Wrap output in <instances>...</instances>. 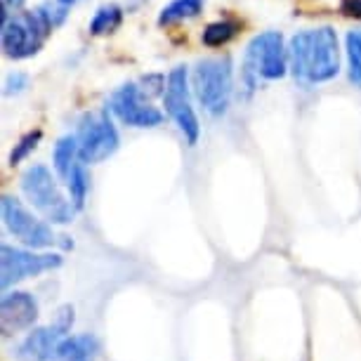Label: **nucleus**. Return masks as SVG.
I'll use <instances>...</instances> for the list:
<instances>
[{"label": "nucleus", "mask_w": 361, "mask_h": 361, "mask_svg": "<svg viewBox=\"0 0 361 361\" xmlns=\"http://www.w3.org/2000/svg\"><path fill=\"white\" fill-rule=\"evenodd\" d=\"M290 69L298 80L305 83H326L340 71L338 33L331 26L300 31L288 45Z\"/></svg>", "instance_id": "nucleus-1"}, {"label": "nucleus", "mask_w": 361, "mask_h": 361, "mask_svg": "<svg viewBox=\"0 0 361 361\" xmlns=\"http://www.w3.org/2000/svg\"><path fill=\"white\" fill-rule=\"evenodd\" d=\"M22 192L26 201L38 210L50 224H69L73 222L76 208L71 199H66L57 185V177L43 163H33L22 175Z\"/></svg>", "instance_id": "nucleus-2"}, {"label": "nucleus", "mask_w": 361, "mask_h": 361, "mask_svg": "<svg viewBox=\"0 0 361 361\" xmlns=\"http://www.w3.org/2000/svg\"><path fill=\"white\" fill-rule=\"evenodd\" d=\"M54 31L50 12L36 8L31 12H15V17L3 24V52L10 59H29L40 52L47 36Z\"/></svg>", "instance_id": "nucleus-3"}, {"label": "nucleus", "mask_w": 361, "mask_h": 361, "mask_svg": "<svg viewBox=\"0 0 361 361\" xmlns=\"http://www.w3.org/2000/svg\"><path fill=\"white\" fill-rule=\"evenodd\" d=\"M288 71V50L279 31H264L250 40L243 59V80L253 90L257 80H279Z\"/></svg>", "instance_id": "nucleus-4"}, {"label": "nucleus", "mask_w": 361, "mask_h": 361, "mask_svg": "<svg viewBox=\"0 0 361 361\" xmlns=\"http://www.w3.org/2000/svg\"><path fill=\"white\" fill-rule=\"evenodd\" d=\"M192 85L196 99L208 114L222 116L227 114L231 92H234V80H231V59L215 57L201 59L192 71Z\"/></svg>", "instance_id": "nucleus-5"}, {"label": "nucleus", "mask_w": 361, "mask_h": 361, "mask_svg": "<svg viewBox=\"0 0 361 361\" xmlns=\"http://www.w3.org/2000/svg\"><path fill=\"white\" fill-rule=\"evenodd\" d=\"M0 210H3V224L12 236L29 250H45L57 243L52 227L45 220H40L24 206L17 196L5 194L0 201Z\"/></svg>", "instance_id": "nucleus-6"}, {"label": "nucleus", "mask_w": 361, "mask_h": 361, "mask_svg": "<svg viewBox=\"0 0 361 361\" xmlns=\"http://www.w3.org/2000/svg\"><path fill=\"white\" fill-rule=\"evenodd\" d=\"M73 329V307L64 305L57 310L54 322L26 333V338L15 350L17 361H52L57 359L59 345L71 336Z\"/></svg>", "instance_id": "nucleus-7"}, {"label": "nucleus", "mask_w": 361, "mask_h": 361, "mask_svg": "<svg viewBox=\"0 0 361 361\" xmlns=\"http://www.w3.org/2000/svg\"><path fill=\"white\" fill-rule=\"evenodd\" d=\"M78 149H80V163L94 166V163L106 161L109 156L118 152L121 137L116 130L109 109L97 114H85L78 126Z\"/></svg>", "instance_id": "nucleus-8"}, {"label": "nucleus", "mask_w": 361, "mask_h": 361, "mask_svg": "<svg viewBox=\"0 0 361 361\" xmlns=\"http://www.w3.org/2000/svg\"><path fill=\"white\" fill-rule=\"evenodd\" d=\"M163 106H166V114L177 126V130L185 135V140L194 147L201 137V123L192 106V97H189V76L185 66H175L168 73L166 92H163Z\"/></svg>", "instance_id": "nucleus-9"}, {"label": "nucleus", "mask_w": 361, "mask_h": 361, "mask_svg": "<svg viewBox=\"0 0 361 361\" xmlns=\"http://www.w3.org/2000/svg\"><path fill=\"white\" fill-rule=\"evenodd\" d=\"M64 257L59 253H36L29 248H17L5 243L0 248V283L8 290L12 286L26 281L31 276H40L45 271L62 267Z\"/></svg>", "instance_id": "nucleus-10"}, {"label": "nucleus", "mask_w": 361, "mask_h": 361, "mask_svg": "<svg viewBox=\"0 0 361 361\" xmlns=\"http://www.w3.org/2000/svg\"><path fill=\"white\" fill-rule=\"evenodd\" d=\"M109 111L130 128H156L163 123V111L152 104L140 83H126L109 97Z\"/></svg>", "instance_id": "nucleus-11"}, {"label": "nucleus", "mask_w": 361, "mask_h": 361, "mask_svg": "<svg viewBox=\"0 0 361 361\" xmlns=\"http://www.w3.org/2000/svg\"><path fill=\"white\" fill-rule=\"evenodd\" d=\"M38 300L26 290H10L0 302V326L3 336H17V333H31L38 322Z\"/></svg>", "instance_id": "nucleus-12"}, {"label": "nucleus", "mask_w": 361, "mask_h": 361, "mask_svg": "<svg viewBox=\"0 0 361 361\" xmlns=\"http://www.w3.org/2000/svg\"><path fill=\"white\" fill-rule=\"evenodd\" d=\"M76 163H80V149H78V137L76 135H64V137L57 140L52 152V166H54V175L62 182L69 180L71 170L76 168Z\"/></svg>", "instance_id": "nucleus-13"}, {"label": "nucleus", "mask_w": 361, "mask_h": 361, "mask_svg": "<svg viewBox=\"0 0 361 361\" xmlns=\"http://www.w3.org/2000/svg\"><path fill=\"white\" fill-rule=\"evenodd\" d=\"M99 352V340L83 333V336H69L59 345L57 361H92Z\"/></svg>", "instance_id": "nucleus-14"}, {"label": "nucleus", "mask_w": 361, "mask_h": 361, "mask_svg": "<svg viewBox=\"0 0 361 361\" xmlns=\"http://www.w3.org/2000/svg\"><path fill=\"white\" fill-rule=\"evenodd\" d=\"M121 24H123V10L116 3H109V5H102V8L94 12L87 29H90L92 36H109V33L118 31Z\"/></svg>", "instance_id": "nucleus-15"}, {"label": "nucleus", "mask_w": 361, "mask_h": 361, "mask_svg": "<svg viewBox=\"0 0 361 361\" xmlns=\"http://www.w3.org/2000/svg\"><path fill=\"white\" fill-rule=\"evenodd\" d=\"M203 3H206V0H173V3L166 5V8L161 10L159 24L161 26H170V24L182 22V19L199 17L203 12Z\"/></svg>", "instance_id": "nucleus-16"}, {"label": "nucleus", "mask_w": 361, "mask_h": 361, "mask_svg": "<svg viewBox=\"0 0 361 361\" xmlns=\"http://www.w3.org/2000/svg\"><path fill=\"white\" fill-rule=\"evenodd\" d=\"M66 189H69V199L76 210H83L85 199H87V189H90V177H87L85 163H76V168L71 170L69 180L64 182Z\"/></svg>", "instance_id": "nucleus-17"}, {"label": "nucleus", "mask_w": 361, "mask_h": 361, "mask_svg": "<svg viewBox=\"0 0 361 361\" xmlns=\"http://www.w3.org/2000/svg\"><path fill=\"white\" fill-rule=\"evenodd\" d=\"M238 33V24L236 22H229V19H222V22H213L203 29V45L208 47H222L227 45L231 38Z\"/></svg>", "instance_id": "nucleus-18"}, {"label": "nucleus", "mask_w": 361, "mask_h": 361, "mask_svg": "<svg viewBox=\"0 0 361 361\" xmlns=\"http://www.w3.org/2000/svg\"><path fill=\"white\" fill-rule=\"evenodd\" d=\"M345 45H347V59H350V78L352 83L361 85V29L347 33Z\"/></svg>", "instance_id": "nucleus-19"}, {"label": "nucleus", "mask_w": 361, "mask_h": 361, "mask_svg": "<svg viewBox=\"0 0 361 361\" xmlns=\"http://www.w3.org/2000/svg\"><path fill=\"white\" fill-rule=\"evenodd\" d=\"M40 140H43V133H40V130L26 133L24 137L15 145V149H12V154H10V166H19V163H22L24 159H29V154H31V152H36V147L40 145Z\"/></svg>", "instance_id": "nucleus-20"}, {"label": "nucleus", "mask_w": 361, "mask_h": 361, "mask_svg": "<svg viewBox=\"0 0 361 361\" xmlns=\"http://www.w3.org/2000/svg\"><path fill=\"white\" fill-rule=\"evenodd\" d=\"M29 87V76L26 73H10L5 78V94H19Z\"/></svg>", "instance_id": "nucleus-21"}, {"label": "nucleus", "mask_w": 361, "mask_h": 361, "mask_svg": "<svg viewBox=\"0 0 361 361\" xmlns=\"http://www.w3.org/2000/svg\"><path fill=\"white\" fill-rule=\"evenodd\" d=\"M340 12L350 19H361V0H340Z\"/></svg>", "instance_id": "nucleus-22"}, {"label": "nucleus", "mask_w": 361, "mask_h": 361, "mask_svg": "<svg viewBox=\"0 0 361 361\" xmlns=\"http://www.w3.org/2000/svg\"><path fill=\"white\" fill-rule=\"evenodd\" d=\"M24 3H26V0H3V5H5V8H12V10H22L24 8Z\"/></svg>", "instance_id": "nucleus-23"}, {"label": "nucleus", "mask_w": 361, "mask_h": 361, "mask_svg": "<svg viewBox=\"0 0 361 361\" xmlns=\"http://www.w3.org/2000/svg\"><path fill=\"white\" fill-rule=\"evenodd\" d=\"M59 5H64V8H71V5H76L78 0H57Z\"/></svg>", "instance_id": "nucleus-24"}]
</instances>
